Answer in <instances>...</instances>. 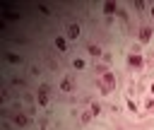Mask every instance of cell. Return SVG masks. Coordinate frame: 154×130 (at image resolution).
Masks as SVG:
<instances>
[{"mask_svg": "<svg viewBox=\"0 0 154 130\" xmlns=\"http://www.w3.org/2000/svg\"><path fill=\"white\" fill-rule=\"evenodd\" d=\"M101 87H103L106 91L113 89V87H116V77H113L111 72H103V75H101Z\"/></svg>", "mask_w": 154, "mask_h": 130, "instance_id": "obj_1", "label": "cell"}, {"mask_svg": "<svg viewBox=\"0 0 154 130\" xmlns=\"http://www.w3.org/2000/svg\"><path fill=\"white\" fill-rule=\"evenodd\" d=\"M149 39H152V29H149V26H144V29L140 31V41H142V43H147Z\"/></svg>", "mask_w": 154, "mask_h": 130, "instance_id": "obj_4", "label": "cell"}, {"mask_svg": "<svg viewBox=\"0 0 154 130\" xmlns=\"http://www.w3.org/2000/svg\"><path fill=\"white\" fill-rule=\"evenodd\" d=\"M67 39H79V24H70L67 26Z\"/></svg>", "mask_w": 154, "mask_h": 130, "instance_id": "obj_3", "label": "cell"}, {"mask_svg": "<svg viewBox=\"0 0 154 130\" xmlns=\"http://www.w3.org/2000/svg\"><path fill=\"white\" fill-rule=\"evenodd\" d=\"M91 113L99 116V113H101V106H99V104H91Z\"/></svg>", "mask_w": 154, "mask_h": 130, "instance_id": "obj_12", "label": "cell"}, {"mask_svg": "<svg viewBox=\"0 0 154 130\" xmlns=\"http://www.w3.org/2000/svg\"><path fill=\"white\" fill-rule=\"evenodd\" d=\"M14 123H17V125H26V118H24L22 113H17V116H14Z\"/></svg>", "mask_w": 154, "mask_h": 130, "instance_id": "obj_8", "label": "cell"}, {"mask_svg": "<svg viewBox=\"0 0 154 130\" xmlns=\"http://www.w3.org/2000/svg\"><path fill=\"white\" fill-rule=\"evenodd\" d=\"M60 89H63V91H72V79H63Z\"/></svg>", "mask_w": 154, "mask_h": 130, "instance_id": "obj_7", "label": "cell"}, {"mask_svg": "<svg viewBox=\"0 0 154 130\" xmlns=\"http://www.w3.org/2000/svg\"><path fill=\"white\" fill-rule=\"evenodd\" d=\"M72 67H75V70H82V67H84V60H72Z\"/></svg>", "mask_w": 154, "mask_h": 130, "instance_id": "obj_11", "label": "cell"}, {"mask_svg": "<svg viewBox=\"0 0 154 130\" xmlns=\"http://www.w3.org/2000/svg\"><path fill=\"white\" fill-rule=\"evenodd\" d=\"M55 48H58V51H65V48H67V41H65L63 36H58V39H55Z\"/></svg>", "mask_w": 154, "mask_h": 130, "instance_id": "obj_5", "label": "cell"}, {"mask_svg": "<svg viewBox=\"0 0 154 130\" xmlns=\"http://www.w3.org/2000/svg\"><path fill=\"white\" fill-rule=\"evenodd\" d=\"M152 94H154V84H152Z\"/></svg>", "mask_w": 154, "mask_h": 130, "instance_id": "obj_14", "label": "cell"}, {"mask_svg": "<svg viewBox=\"0 0 154 130\" xmlns=\"http://www.w3.org/2000/svg\"><path fill=\"white\" fill-rule=\"evenodd\" d=\"M130 63H132V65H140L142 60H140V55H130Z\"/></svg>", "mask_w": 154, "mask_h": 130, "instance_id": "obj_13", "label": "cell"}, {"mask_svg": "<svg viewBox=\"0 0 154 130\" xmlns=\"http://www.w3.org/2000/svg\"><path fill=\"white\" fill-rule=\"evenodd\" d=\"M103 12H108V14L116 12V5H113V2H106V5H103Z\"/></svg>", "mask_w": 154, "mask_h": 130, "instance_id": "obj_9", "label": "cell"}, {"mask_svg": "<svg viewBox=\"0 0 154 130\" xmlns=\"http://www.w3.org/2000/svg\"><path fill=\"white\" fill-rule=\"evenodd\" d=\"M89 53H91L94 58H99V55H101V46H94V43H91V46H89Z\"/></svg>", "mask_w": 154, "mask_h": 130, "instance_id": "obj_6", "label": "cell"}, {"mask_svg": "<svg viewBox=\"0 0 154 130\" xmlns=\"http://www.w3.org/2000/svg\"><path fill=\"white\" fill-rule=\"evenodd\" d=\"M7 60H10V63H14V65H17V63H22V58H19V55H14V53H10V55H7Z\"/></svg>", "mask_w": 154, "mask_h": 130, "instance_id": "obj_10", "label": "cell"}, {"mask_svg": "<svg viewBox=\"0 0 154 130\" xmlns=\"http://www.w3.org/2000/svg\"><path fill=\"white\" fill-rule=\"evenodd\" d=\"M36 99H38V104H41V106H46V104H48V87H46V84L36 91Z\"/></svg>", "mask_w": 154, "mask_h": 130, "instance_id": "obj_2", "label": "cell"}]
</instances>
